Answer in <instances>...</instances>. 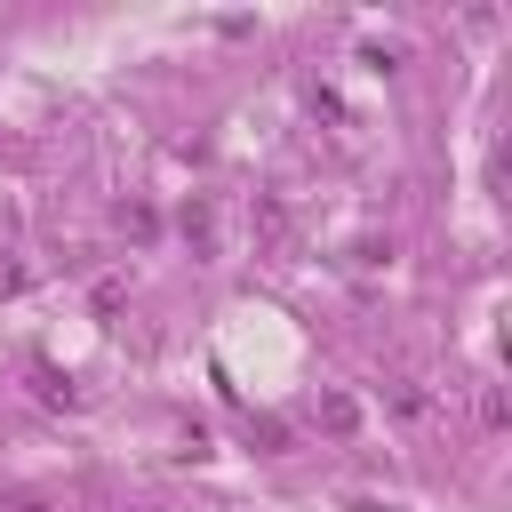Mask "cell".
Returning <instances> with one entry per match:
<instances>
[{
  "instance_id": "4",
  "label": "cell",
  "mask_w": 512,
  "mask_h": 512,
  "mask_svg": "<svg viewBox=\"0 0 512 512\" xmlns=\"http://www.w3.org/2000/svg\"><path fill=\"white\" fill-rule=\"evenodd\" d=\"M120 232H128V240H152V232H160V216H152L144 200H128V208H120Z\"/></svg>"
},
{
  "instance_id": "1",
  "label": "cell",
  "mask_w": 512,
  "mask_h": 512,
  "mask_svg": "<svg viewBox=\"0 0 512 512\" xmlns=\"http://www.w3.org/2000/svg\"><path fill=\"white\" fill-rule=\"evenodd\" d=\"M176 224H184V240H192L200 256H216V208H208V200H184V216H176Z\"/></svg>"
},
{
  "instance_id": "2",
  "label": "cell",
  "mask_w": 512,
  "mask_h": 512,
  "mask_svg": "<svg viewBox=\"0 0 512 512\" xmlns=\"http://www.w3.org/2000/svg\"><path fill=\"white\" fill-rule=\"evenodd\" d=\"M256 240H264L272 256L288 248V208H280V200H256Z\"/></svg>"
},
{
  "instance_id": "5",
  "label": "cell",
  "mask_w": 512,
  "mask_h": 512,
  "mask_svg": "<svg viewBox=\"0 0 512 512\" xmlns=\"http://www.w3.org/2000/svg\"><path fill=\"white\" fill-rule=\"evenodd\" d=\"M0 512H56L48 496H0Z\"/></svg>"
},
{
  "instance_id": "3",
  "label": "cell",
  "mask_w": 512,
  "mask_h": 512,
  "mask_svg": "<svg viewBox=\"0 0 512 512\" xmlns=\"http://www.w3.org/2000/svg\"><path fill=\"white\" fill-rule=\"evenodd\" d=\"M320 424H328V432H352V424H360V400H352V392H328V400H320Z\"/></svg>"
}]
</instances>
